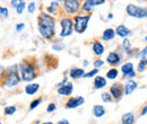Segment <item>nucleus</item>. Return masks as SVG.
I'll use <instances>...</instances> for the list:
<instances>
[{"label": "nucleus", "mask_w": 147, "mask_h": 124, "mask_svg": "<svg viewBox=\"0 0 147 124\" xmlns=\"http://www.w3.org/2000/svg\"><path fill=\"white\" fill-rule=\"evenodd\" d=\"M134 55H135L137 59H139V60H142V59H143V60H146L147 59V45L144 46L142 50H138Z\"/></svg>", "instance_id": "393cba45"}, {"label": "nucleus", "mask_w": 147, "mask_h": 124, "mask_svg": "<svg viewBox=\"0 0 147 124\" xmlns=\"http://www.w3.org/2000/svg\"><path fill=\"white\" fill-rule=\"evenodd\" d=\"M37 31L44 40H52L55 36V18L48 13H41L37 17Z\"/></svg>", "instance_id": "f257e3e1"}, {"label": "nucleus", "mask_w": 147, "mask_h": 124, "mask_svg": "<svg viewBox=\"0 0 147 124\" xmlns=\"http://www.w3.org/2000/svg\"><path fill=\"white\" fill-rule=\"evenodd\" d=\"M67 82H68V78H67V76H66V77H63V78H62V80H61L59 84H57V85H55V88H60L61 86L66 85Z\"/></svg>", "instance_id": "4c0bfd02"}, {"label": "nucleus", "mask_w": 147, "mask_h": 124, "mask_svg": "<svg viewBox=\"0 0 147 124\" xmlns=\"http://www.w3.org/2000/svg\"><path fill=\"white\" fill-rule=\"evenodd\" d=\"M146 114H147V102L145 103V105L143 106L142 111H140V113H139V117H143V116H145Z\"/></svg>", "instance_id": "ea45409f"}, {"label": "nucleus", "mask_w": 147, "mask_h": 124, "mask_svg": "<svg viewBox=\"0 0 147 124\" xmlns=\"http://www.w3.org/2000/svg\"><path fill=\"white\" fill-rule=\"evenodd\" d=\"M8 16H9V10H8V8L0 7V17H3L5 19H7Z\"/></svg>", "instance_id": "72a5a7b5"}, {"label": "nucleus", "mask_w": 147, "mask_h": 124, "mask_svg": "<svg viewBox=\"0 0 147 124\" xmlns=\"http://www.w3.org/2000/svg\"><path fill=\"white\" fill-rule=\"evenodd\" d=\"M91 17H92L91 14L74 16V31L77 34H84L88 27V23L91 20Z\"/></svg>", "instance_id": "7ed1b4c3"}, {"label": "nucleus", "mask_w": 147, "mask_h": 124, "mask_svg": "<svg viewBox=\"0 0 147 124\" xmlns=\"http://www.w3.org/2000/svg\"><path fill=\"white\" fill-rule=\"evenodd\" d=\"M25 7H26V3H25V1H23L18 7L16 8V13H17L18 15H22V14H23V11H24V9H25Z\"/></svg>", "instance_id": "c9c22d12"}, {"label": "nucleus", "mask_w": 147, "mask_h": 124, "mask_svg": "<svg viewBox=\"0 0 147 124\" xmlns=\"http://www.w3.org/2000/svg\"><path fill=\"white\" fill-rule=\"evenodd\" d=\"M104 63H105V62H104L102 59H96V60L93 61V67L96 68V69H100V68H102V67L104 66Z\"/></svg>", "instance_id": "2f4dec72"}, {"label": "nucleus", "mask_w": 147, "mask_h": 124, "mask_svg": "<svg viewBox=\"0 0 147 124\" xmlns=\"http://www.w3.org/2000/svg\"><path fill=\"white\" fill-rule=\"evenodd\" d=\"M57 1H58V2H63L65 0H57Z\"/></svg>", "instance_id": "09e8293b"}, {"label": "nucleus", "mask_w": 147, "mask_h": 124, "mask_svg": "<svg viewBox=\"0 0 147 124\" xmlns=\"http://www.w3.org/2000/svg\"><path fill=\"white\" fill-rule=\"evenodd\" d=\"M137 88H138V82L136 80H134V79L126 80V82L123 84V92H125L126 96L131 95Z\"/></svg>", "instance_id": "f8f14e48"}, {"label": "nucleus", "mask_w": 147, "mask_h": 124, "mask_svg": "<svg viewBox=\"0 0 147 124\" xmlns=\"http://www.w3.org/2000/svg\"><path fill=\"white\" fill-rule=\"evenodd\" d=\"M18 68L19 73H20V78H22L23 81L31 82L36 78V69H35L33 63H31L28 61H22L18 64Z\"/></svg>", "instance_id": "f03ea898"}, {"label": "nucleus", "mask_w": 147, "mask_h": 124, "mask_svg": "<svg viewBox=\"0 0 147 124\" xmlns=\"http://www.w3.org/2000/svg\"><path fill=\"white\" fill-rule=\"evenodd\" d=\"M92 113H93V116H94V117H96V119H101V117H103V116L105 115L107 111H105L104 106L96 104V105L93 106Z\"/></svg>", "instance_id": "6ab92c4d"}, {"label": "nucleus", "mask_w": 147, "mask_h": 124, "mask_svg": "<svg viewBox=\"0 0 147 124\" xmlns=\"http://www.w3.org/2000/svg\"><path fill=\"white\" fill-rule=\"evenodd\" d=\"M74 91V85L73 82H67L66 85L61 86L58 88V94L61 96H70Z\"/></svg>", "instance_id": "dca6fc26"}, {"label": "nucleus", "mask_w": 147, "mask_h": 124, "mask_svg": "<svg viewBox=\"0 0 147 124\" xmlns=\"http://www.w3.org/2000/svg\"><path fill=\"white\" fill-rule=\"evenodd\" d=\"M27 10L30 14H33L36 10V3L35 2H30V5L27 6Z\"/></svg>", "instance_id": "f704fd0d"}, {"label": "nucleus", "mask_w": 147, "mask_h": 124, "mask_svg": "<svg viewBox=\"0 0 147 124\" xmlns=\"http://www.w3.org/2000/svg\"><path fill=\"white\" fill-rule=\"evenodd\" d=\"M22 2H23V0H11V1H10V5H11V7H13V8H15V9H16Z\"/></svg>", "instance_id": "58836bf2"}, {"label": "nucleus", "mask_w": 147, "mask_h": 124, "mask_svg": "<svg viewBox=\"0 0 147 124\" xmlns=\"http://www.w3.org/2000/svg\"><path fill=\"white\" fill-rule=\"evenodd\" d=\"M0 124H2V123H1V122H0Z\"/></svg>", "instance_id": "603ef678"}, {"label": "nucleus", "mask_w": 147, "mask_h": 124, "mask_svg": "<svg viewBox=\"0 0 147 124\" xmlns=\"http://www.w3.org/2000/svg\"><path fill=\"white\" fill-rule=\"evenodd\" d=\"M134 70H135V66H134V63L130 62V61L125 62V63L121 66V68H120V71H121V73H122V76L128 74L129 72H131V71H134Z\"/></svg>", "instance_id": "5701e85b"}, {"label": "nucleus", "mask_w": 147, "mask_h": 124, "mask_svg": "<svg viewBox=\"0 0 147 124\" xmlns=\"http://www.w3.org/2000/svg\"><path fill=\"white\" fill-rule=\"evenodd\" d=\"M57 124H70V123H69V121H68V120H66V119H65V120L58 121V122H57Z\"/></svg>", "instance_id": "37998d69"}, {"label": "nucleus", "mask_w": 147, "mask_h": 124, "mask_svg": "<svg viewBox=\"0 0 147 124\" xmlns=\"http://www.w3.org/2000/svg\"><path fill=\"white\" fill-rule=\"evenodd\" d=\"M122 60H123L122 54L113 51V52H110V53L107 55V60H105V61H107V63H109L110 66L115 67V66L120 64V63L122 62Z\"/></svg>", "instance_id": "9b49d317"}, {"label": "nucleus", "mask_w": 147, "mask_h": 124, "mask_svg": "<svg viewBox=\"0 0 147 124\" xmlns=\"http://www.w3.org/2000/svg\"><path fill=\"white\" fill-rule=\"evenodd\" d=\"M144 40H145V41H146V42H147V35L145 36V38H144Z\"/></svg>", "instance_id": "8fccbe9b"}, {"label": "nucleus", "mask_w": 147, "mask_h": 124, "mask_svg": "<svg viewBox=\"0 0 147 124\" xmlns=\"http://www.w3.org/2000/svg\"><path fill=\"white\" fill-rule=\"evenodd\" d=\"M101 99H102V102H104V103H112V102H114L109 91L102 92V94H101Z\"/></svg>", "instance_id": "a878e982"}, {"label": "nucleus", "mask_w": 147, "mask_h": 124, "mask_svg": "<svg viewBox=\"0 0 147 124\" xmlns=\"http://www.w3.org/2000/svg\"><path fill=\"white\" fill-rule=\"evenodd\" d=\"M41 103H42V98H36V99L32 101V102H31V104H30V111L35 109V108H36Z\"/></svg>", "instance_id": "7c9ffc66"}, {"label": "nucleus", "mask_w": 147, "mask_h": 124, "mask_svg": "<svg viewBox=\"0 0 147 124\" xmlns=\"http://www.w3.org/2000/svg\"><path fill=\"white\" fill-rule=\"evenodd\" d=\"M41 124H55L53 122H44V123H41Z\"/></svg>", "instance_id": "de8ad7c7"}, {"label": "nucleus", "mask_w": 147, "mask_h": 124, "mask_svg": "<svg viewBox=\"0 0 147 124\" xmlns=\"http://www.w3.org/2000/svg\"><path fill=\"white\" fill-rule=\"evenodd\" d=\"M92 51L93 53H94V55L101 56V55H103L104 52H105V46H104V44L101 41L95 40L92 44Z\"/></svg>", "instance_id": "4468645a"}, {"label": "nucleus", "mask_w": 147, "mask_h": 124, "mask_svg": "<svg viewBox=\"0 0 147 124\" xmlns=\"http://www.w3.org/2000/svg\"><path fill=\"white\" fill-rule=\"evenodd\" d=\"M65 49H66V45H65V43H62V42H55V43L52 44V50H53V51L60 52V51H63Z\"/></svg>", "instance_id": "bb28decb"}, {"label": "nucleus", "mask_w": 147, "mask_h": 124, "mask_svg": "<svg viewBox=\"0 0 147 124\" xmlns=\"http://www.w3.org/2000/svg\"><path fill=\"white\" fill-rule=\"evenodd\" d=\"M24 28H25V24H24V23H19V24H17V26H16V32H17V33H20Z\"/></svg>", "instance_id": "a19ab883"}, {"label": "nucleus", "mask_w": 147, "mask_h": 124, "mask_svg": "<svg viewBox=\"0 0 147 124\" xmlns=\"http://www.w3.org/2000/svg\"><path fill=\"white\" fill-rule=\"evenodd\" d=\"M136 115L134 112H127L121 116V124H135Z\"/></svg>", "instance_id": "a211bd4d"}, {"label": "nucleus", "mask_w": 147, "mask_h": 124, "mask_svg": "<svg viewBox=\"0 0 147 124\" xmlns=\"http://www.w3.org/2000/svg\"><path fill=\"white\" fill-rule=\"evenodd\" d=\"M115 36H117L115 29L112 28V27H109V28H107V29L103 31L101 38H102V41H104V42H109V41H113Z\"/></svg>", "instance_id": "f3484780"}, {"label": "nucleus", "mask_w": 147, "mask_h": 124, "mask_svg": "<svg viewBox=\"0 0 147 124\" xmlns=\"http://www.w3.org/2000/svg\"><path fill=\"white\" fill-rule=\"evenodd\" d=\"M16 106H14V105H11V106H6L5 108V115H7V116H10V115H14L15 114V112H16Z\"/></svg>", "instance_id": "c85d7f7f"}, {"label": "nucleus", "mask_w": 147, "mask_h": 124, "mask_svg": "<svg viewBox=\"0 0 147 124\" xmlns=\"http://www.w3.org/2000/svg\"><path fill=\"white\" fill-rule=\"evenodd\" d=\"M86 71L82 68H73L69 70V77L71 79H79V78H84Z\"/></svg>", "instance_id": "aec40b11"}, {"label": "nucleus", "mask_w": 147, "mask_h": 124, "mask_svg": "<svg viewBox=\"0 0 147 124\" xmlns=\"http://www.w3.org/2000/svg\"><path fill=\"white\" fill-rule=\"evenodd\" d=\"M126 14L129 17L144 19V18H147V7L137 6L135 3H129L126 7Z\"/></svg>", "instance_id": "20e7f679"}, {"label": "nucleus", "mask_w": 147, "mask_h": 124, "mask_svg": "<svg viewBox=\"0 0 147 124\" xmlns=\"http://www.w3.org/2000/svg\"><path fill=\"white\" fill-rule=\"evenodd\" d=\"M109 92L111 94V96H112V98H113L114 102L121 101L122 96L125 95V92H123V85L120 84V82L112 84L110 89H109Z\"/></svg>", "instance_id": "0eeeda50"}, {"label": "nucleus", "mask_w": 147, "mask_h": 124, "mask_svg": "<svg viewBox=\"0 0 147 124\" xmlns=\"http://www.w3.org/2000/svg\"><path fill=\"white\" fill-rule=\"evenodd\" d=\"M55 109H57V105H55V103H50L48 107H47V112L48 113H53Z\"/></svg>", "instance_id": "e433bc0d"}, {"label": "nucleus", "mask_w": 147, "mask_h": 124, "mask_svg": "<svg viewBox=\"0 0 147 124\" xmlns=\"http://www.w3.org/2000/svg\"><path fill=\"white\" fill-rule=\"evenodd\" d=\"M105 77H107V79H110V80H115V79H118V77H119V70L117 69V68H111L110 70H108L107 72V74H105Z\"/></svg>", "instance_id": "b1692460"}, {"label": "nucleus", "mask_w": 147, "mask_h": 124, "mask_svg": "<svg viewBox=\"0 0 147 124\" xmlns=\"http://www.w3.org/2000/svg\"><path fill=\"white\" fill-rule=\"evenodd\" d=\"M147 69V63H146V60H139V62H138V64H137V71L139 72V73H142V72H144V71Z\"/></svg>", "instance_id": "cd10ccee"}, {"label": "nucleus", "mask_w": 147, "mask_h": 124, "mask_svg": "<svg viewBox=\"0 0 147 124\" xmlns=\"http://www.w3.org/2000/svg\"><path fill=\"white\" fill-rule=\"evenodd\" d=\"M136 77H137V71L134 70V71H131V72H129L128 74L122 76V79H125V80H129V79H135Z\"/></svg>", "instance_id": "473e14b6"}, {"label": "nucleus", "mask_w": 147, "mask_h": 124, "mask_svg": "<svg viewBox=\"0 0 147 124\" xmlns=\"http://www.w3.org/2000/svg\"><path fill=\"white\" fill-rule=\"evenodd\" d=\"M146 63H147V59H146Z\"/></svg>", "instance_id": "3c124183"}, {"label": "nucleus", "mask_w": 147, "mask_h": 124, "mask_svg": "<svg viewBox=\"0 0 147 124\" xmlns=\"http://www.w3.org/2000/svg\"><path fill=\"white\" fill-rule=\"evenodd\" d=\"M115 34L119 37H122V38H127L128 36L132 35V31L129 29L128 27L123 24H120L115 27Z\"/></svg>", "instance_id": "ddd939ff"}, {"label": "nucleus", "mask_w": 147, "mask_h": 124, "mask_svg": "<svg viewBox=\"0 0 147 124\" xmlns=\"http://www.w3.org/2000/svg\"><path fill=\"white\" fill-rule=\"evenodd\" d=\"M50 7H51L52 9H55V10H58V8H59V2H58L57 0H55V1H51Z\"/></svg>", "instance_id": "79ce46f5"}, {"label": "nucleus", "mask_w": 147, "mask_h": 124, "mask_svg": "<svg viewBox=\"0 0 147 124\" xmlns=\"http://www.w3.org/2000/svg\"><path fill=\"white\" fill-rule=\"evenodd\" d=\"M84 103H85V98H84L83 96L70 97V98L66 102L65 107L68 108V109H75V108H78L79 106H82Z\"/></svg>", "instance_id": "9d476101"}, {"label": "nucleus", "mask_w": 147, "mask_h": 124, "mask_svg": "<svg viewBox=\"0 0 147 124\" xmlns=\"http://www.w3.org/2000/svg\"><path fill=\"white\" fill-rule=\"evenodd\" d=\"M38 90H40V85H38V84H35V82H31V84H28V85L25 87V92H26L27 95H30V96L35 95Z\"/></svg>", "instance_id": "4be33fe9"}, {"label": "nucleus", "mask_w": 147, "mask_h": 124, "mask_svg": "<svg viewBox=\"0 0 147 124\" xmlns=\"http://www.w3.org/2000/svg\"><path fill=\"white\" fill-rule=\"evenodd\" d=\"M82 9L80 0H65L63 1V11L67 15H77Z\"/></svg>", "instance_id": "423d86ee"}, {"label": "nucleus", "mask_w": 147, "mask_h": 124, "mask_svg": "<svg viewBox=\"0 0 147 124\" xmlns=\"http://www.w3.org/2000/svg\"><path fill=\"white\" fill-rule=\"evenodd\" d=\"M20 79L22 78L19 76V71L7 72V76L5 77V86L8 87V88H13L20 82Z\"/></svg>", "instance_id": "6e6552de"}, {"label": "nucleus", "mask_w": 147, "mask_h": 124, "mask_svg": "<svg viewBox=\"0 0 147 124\" xmlns=\"http://www.w3.org/2000/svg\"><path fill=\"white\" fill-rule=\"evenodd\" d=\"M121 46H122L123 52L127 54V55H134V49L131 46V42H130V40H129L128 37L127 38H123Z\"/></svg>", "instance_id": "412c9836"}, {"label": "nucleus", "mask_w": 147, "mask_h": 124, "mask_svg": "<svg viewBox=\"0 0 147 124\" xmlns=\"http://www.w3.org/2000/svg\"><path fill=\"white\" fill-rule=\"evenodd\" d=\"M98 72H100L98 69L94 68L93 70H90L88 72H86L85 76H84V78H94V77H96V76L98 74Z\"/></svg>", "instance_id": "c756f323"}, {"label": "nucleus", "mask_w": 147, "mask_h": 124, "mask_svg": "<svg viewBox=\"0 0 147 124\" xmlns=\"http://www.w3.org/2000/svg\"><path fill=\"white\" fill-rule=\"evenodd\" d=\"M60 27L61 31L59 33V36L61 38L69 37L74 33V19L70 17H62L60 19Z\"/></svg>", "instance_id": "39448f33"}, {"label": "nucleus", "mask_w": 147, "mask_h": 124, "mask_svg": "<svg viewBox=\"0 0 147 124\" xmlns=\"http://www.w3.org/2000/svg\"><path fill=\"white\" fill-rule=\"evenodd\" d=\"M88 64H90V63H88V61H86V60H85V61H83V66H84V67H87Z\"/></svg>", "instance_id": "a18cd8bd"}, {"label": "nucleus", "mask_w": 147, "mask_h": 124, "mask_svg": "<svg viewBox=\"0 0 147 124\" xmlns=\"http://www.w3.org/2000/svg\"><path fill=\"white\" fill-rule=\"evenodd\" d=\"M3 72H5V68H3V67H1V66H0V77H1V76H2V74H3Z\"/></svg>", "instance_id": "c03bdc74"}, {"label": "nucleus", "mask_w": 147, "mask_h": 124, "mask_svg": "<svg viewBox=\"0 0 147 124\" xmlns=\"http://www.w3.org/2000/svg\"><path fill=\"white\" fill-rule=\"evenodd\" d=\"M105 3V0H85L82 3V10L86 14H91L94 7Z\"/></svg>", "instance_id": "1a4fd4ad"}, {"label": "nucleus", "mask_w": 147, "mask_h": 124, "mask_svg": "<svg viewBox=\"0 0 147 124\" xmlns=\"http://www.w3.org/2000/svg\"><path fill=\"white\" fill-rule=\"evenodd\" d=\"M93 79H94V81H93V87H94V89H102L104 88V87H107V85H108L107 78L103 77V76L97 74Z\"/></svg>", "instance_id": "2eb2a0df"}, {"label": "nucleus", "mask_w": 147, "mask_h": 124, "mask_svg": "<svg viewBox=\"0 0 147 124\" xmlns=\"http://www.w3.org/2000/svg\"><path fill=\"white\" fill-rule=\"evenodd\" d=\"M112 18H113V14H112V13H110V14L108 15V19H112Z\"/></svg>", "instance_id": "49530a36"}]
</instances>
